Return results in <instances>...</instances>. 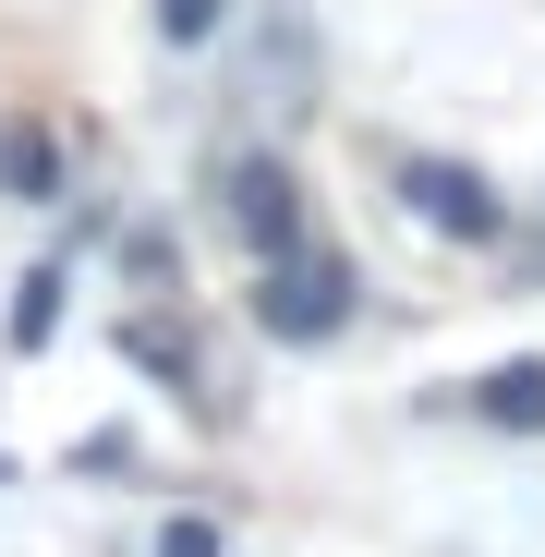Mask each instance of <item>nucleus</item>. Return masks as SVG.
Returning a JSON list of instances; mask_svg holds the SVG:
<instances>
[{"mask_svg": "<svg viewBox=\"0 0 545 557\" xmlns=\"http://www.w3.org/2000/svg\"><path fill=\"white\" fill-rule=\"evenodd\" d=\"M255 327L292 339V351L339 339V327H351V255H339V243H292V255H267V278H255Z\"/></svg>", "mask_w": 545, "mask_h": 557, "instance_id": "obj_1", "label": "nucleus"}, {"mask_svg": "<svg viewBox=\"0 0 545 557\" xmlns=\"http://www.w3.org/2000/svg\"><path fill=\"white\" fill-rule=\"evenodd\" d=\"M207 195H219V231H231L255 267L304 243V182H292L280 158H267V146H231V158L207 170Z\"/></svg>", "mask_w": 545, "mask_h": 557, "instance_id": "obj_2", "label": "nucleus"}, {"mask_svg": "<svg viewBox=\"0 0 545 557\" xmlns=\"http://www.w3.org/2000/svg\"><path fill=\"white\" fill-rule=\"evenodd\" d=\"M388 195H400V219H424L448 243H509V195H497L485 170H461V158H400Z\"/></svg>", "mask_w": 545, "mask_h": 557, "instance_id": "obj_3", "label": "nucleus"}, {"mask_svg": "<svg viewBox=\"0 0 545 557\" xmlns=\"http://www.w3.org/2000/svg\"><path fill=\"white\" fill-rule=\"evenodd\" d=\"M0 195L13 207H61V134L49 122H0Z\"/></svg>", "mask_w": 545, "mask_h": 557, "instance_id": "obj_4", "label": "nucleus"}, {"mask_svg": "<svg viewBox=\"0 0 545 557\" xmlns=\"http://www.w3.org/2000/svg\"><path fill=\"white\" fill-rule=\"evenodd\" d=\"M473 412L509 424V436H545V363L521 351V363H497V376H473Z\"/></svg>", "mask_w": 545, "mask_h": 557, "instance_id": "obj_5", "label": "nucleus"}, {"mask_svg": "<svg viewBox=\"0 0 545 557\" xmlns=\"http://www.w3.org/2000/svg\"><path fill=\"white\" fill-rule=\"evenodd\" d=\"M122 351H134V363H146V376H170V388H182V400H195V412H207V388H195V351H182V339H170V327H146V315H134V327H122Z\"/></svg>", "mask_w": 545, "mask_h": 557, "instance_id": "obj_6", "label": "nucleus"}, {"mask_svg": "<svg viewBox=\"0 0 545 557\" xmlns=\"http://www.w3.org/2000/svg\"><path fill=\"white\" fill-rule=\"evenodd\" d=\"M0 327H13V351H49V327H61V267H37L25 292H13V315H0Z\"/></svg>", "mask_w": 545, "mask_h": 557, "instance_id": "obj_7", "label": "nucleus"}, {"mask_svg": "<svg viewBox=\"0 0 545 557\" xmlns=\"http://www.w3.org/2000/svg\"><path fill=\"white\" fill-rule=\"evenodd\" d=\"M219 25H231V0H158V37L170 49H207Z\"/></svg>", "mask_w": 545, "mask_h": 557, "instance_id": "obj_8", "label": "nucleus"}, {"mask_svg": "<svg viewBox=\"0 0 545 557\" xmlns=\"http://www.w3.org/2000/svg\"><path fill=\"white\" fill-rule=\"evenodd\" d=\"M158 557H219V521H195V509H182V521L158 533Z\"/></svg>", "mask_w": 545, "mask_h": 557, "instance_id": "obj_9", "label": "nucleus"}]
</instances>
